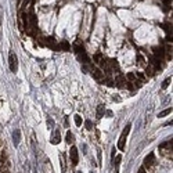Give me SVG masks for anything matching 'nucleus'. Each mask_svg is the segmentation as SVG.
<instances>
[{
    "label": "nucleus",
    "mask_w": 173,
    "mask_h": 173,
    "mask_svg": "<svg viewBox=\"0 0 173 173\" xmlns=\"http://www.w3.org/2000/svg\"><path fill=\"white\" fill-rule=\"evenodd\" d=\"M60 165H61V173L67 172V161H65V154L60 155Z\"/></svg>",
    "instance_id": "13"
},
{
    "label": "nucleus",
    "mask_w": 173,
    "mask_h": 173,
    "mask_svg": "<svg viewBox=\"0 0 173 173\" xmlns=\"http://www.w3.org/2000/svg\"><path fill=\"white\" fill-rule=\"evenodd\" d=\"M12 141H14L15 145L19 144V141H21V132H19V129H15L12 132Z\"/></svg>",
    "instance_id": "12"
},
{
    "label": "nucleus",
    "mask_w": 173,
    "mask_h": 173,
    "mask_svg": "<svg viewBox=\"0 0 173 173\" xmlns=\"http://www.w3.org/2000/svg\"><path fill=\"white\" fill-rule=\"evenodd\" d=\"M154 72H155V69L152 68V67H151V65H148V67H147V75H150V76H154Z\"/></svg>",
    "instance_id": "23"
},
{
    "label": "nucleus",
    "mask_w": 173,
    "mask_h": 173,
    "mask_svg": "<svg viewBox=\"0 0 173 173\" xmlns=\"http://www.w3.org/2000/svg\"><path fill=\"white\" fill-rule=\"evenodd\" d=\"M85 125H86V129H87V130H93L92 121H86V122H85Z\"/></svg>",
    "instance_id": "27"
},
{
    "label": "nucleus",
    "mask_w": 173,
    "mask_h": 173,
    "mask_svg": "<svg viewBox=\"0 0 173 173\" xmlns=\"http://www.w3.org/2000/svg\"><path fill=\"white\" fill-rule=\"evenodd\" d=\"M136 60H137V64H139L140 67H144V65H145V58L143 57V54H141V53H137Z\"/></svg>",
    "instance_id": "15"
},
{
    "label": "nucleus",
    "mask_w": 173,
    "mask_h": 173,
    "mask_svg": "<svg viewBox=\"0 0 173 173\" xmlns=\"http://www.w3.org/2000/svg\"><path fill=\"white\" fill-rule=\"evenodd\" d=\"M104 111H105L104 105H99V107H97V118H99V119H101V118H103V115H104Z\"/></svg>",
    "instance_id": "16"
},
{
    "label": "nucleus",
    "mask_w": 173,
    "mask_h": 173,
    "mask_svg": "<svg viewBox=\"0 0 173 173\" xmlns=\"http://www.w3.org/2000/svg\"><path fill=\"white\" fill-rule=\"evenodd\" d=\"M108 65H110V68H111V72L112 71L119 72V64H118L116 60H108Z\"/></svg>",
    "instance_id": "14"
},
{
    "label": "nucleus",
    "mask_w": 173,
    "mask_h": 173,
    "mask_svg": "<svg viewBox=\"0 0 173 173\" xmlns=\"http://www.w3.org/2000/svg\"><path fill=\"white\" fill-rule=\"evenodd\" d=\"M47 126H50V128H54V121H53L51 118H47Z\"/></svg>",
    "instance_id": "28"
},
{
    "label": "nucleus",
    "mask_w": 173,
    "mask_h": 173,
    "mask_svg": "<svg viewBox=\"0 0 173 173\" xmlns=\"http://www.w3.org/2000/svg\"><path fill=\"white\" fill-rule=\"evenodd\" d=\"M170 81H172V78H166V79H165V82L162 83V89H166V87L169 86V83H170Z\"/></svg>",
    "instance_id": "24"
},
{
    "label": "nucleus",
    "mask_w": 173,
    "mask_h": 173,
    "mask_svg": "<svg viewBox=\"0 0 173 173\" xmlns=\"http://www.w3.org/2000/svg\"><path fill=\"white\" fill-rule=\"evenodd\" d=\"M0 21H1V11H0Z\"/></svg>",
    "instance_id": "32"
},
{
    "label": "nucleus",
    "mask_w": 173,
    "mask_h": 173,
    "mask_svg": "<svg viewBox=\"0 0 173 173\" xmlns=\"http://www.w3.org/2000/svg\"><path fill=\"white\" fill-rule=\"evenodd\" d=\"M126 79H128V82H132V83H133V82L136 81L137 78H136V75L133 74V72H130V74L126 75Z\"/></svg>",
    "instance_id": "21"
},
{
    "label": "nucleus",
    "mask_w": 173,
    "mask_h": 173,
    "mask_svg": "<svg viewBox=\"0 0 173 173\" xmlns=\"http://www.w3.org/2000/svg\"><path fill=\"white\" fill-rule=\"evenodd\" d=\"M111 156H112V158H114V156H115V147H114V148H112V154H111Z\"/></svg>",
    "instance_id": "31"
},
{
    "label": "nucleus",
    "mask_w": 173,
    "mask_h": 173,
    "mask_svg": "<svg viewBox=\"0 0 173 173\" xmlns=\"http://www.w3.org/2000/svg\"><path fill=\"white\" fill-rule=\"evenodd\" d=\"M69 156H71V162H72V165L76 166L78 163H79V154H78V148L72 145L71 147V151H69Z\"/></svg>",
    "instance_id": "4"
},
{
    "label": "nucleus",
    "mask_w": 173,
    "mask_h": 173,
    "mask_svg": "<svg viewBox=\"0 0 173 173\" xmlns=\"http://www.w3.org/2000/svg\"><path fill=\"white\" fill-rule=\"evenodd\" d=\"M8 67H10V71L14 74L18 71V58L14 53H10V56H8Z\"/></svg>",
    "instance_id": "3"
},
{
    "label": "nucleus",
    "mask_w": 173,
    "mask_h": 173,
    "mask_svg": "<svg viewBox=\"0 0 173 173\" xmlns=\"http://www.w3.org/2000/svg\"><path fill=\"white\" fill-rule=\"evenodd\" d=\"M92 75H93V78L96 79V81H103V78H104V74H103V71L99 68V67H94L93 65L92 67Z\"/></svg>",
    "instance_id": "6"
},
{
    "label": "nucleus",
    "mask_w": 173,
    "mask_h": 173,
    "mask_svg": "<svg viewBox=\"0 0 173 173\" xmlns=\"http://www.w3.org/2000/svg\"><path fill=\"white\" fill-rule=\"evenodd\" d=\"M152 53H154V57L159 58V60H162V58L165 57V50H163V47H161V46L152 47Z\"/></svg>",
    "instance_id": "8"
},
{
    "label": "nucleus",
    "mask_w": 173,
    "mask_h": 173,
    "mask_svg": "<svg viewBox=\"0 0 173 173\" xmlns=\"http://www.w3.org/2000/svg\"><path fill=\"white\" fill-rule=\"evenodd\" d=\"M74 50H75V54L78 56V58H79L83 64H90V58H89V56H87L86 50H85L83 46H81V44H75Z\"/></svg>",
    "instance_id": "1"
},
{
    "label": "nucleus",
    "mask_w": 173,
    "mask_h": 173,
    "mask_svg": "<svg viewBox=\"0 0 173 173\" xmlns=\"http://www.w3.org/2000/svg\"><path fill=\"white\" fill-rule=\"evenodd\" d=\"M65 140H67V143H68V144H71V143L74 141V134L71 133V130H68V132H67V139H65Z\"/></svg>",
    "instance_id": "22"
},
{
    "label": "nucleus",
    "mask_w": 173,
    "mask_h": 173,
    "mask_svg": "<svg viewBox=\"0 0 173 173\" xmlns=\"http://www.w3.org/2000/svg\"><path fill=\"white\" fill-rule=\"evenodd\" d=\"M74 118H75V125H76L78 128H81L82 123H83V121H82V116H81V115H78V114H76V115H75Z\"/></svg>",
    "instance_id": "17"
},
{
    "label": "nucleus",
    "mask_w": 173,
    "mask_h": 173,
    "mask_svg": "<svg viewBox=\"0 0 173 173\" xmlns=\"http://www.w3.org/2000/svg\"><path fill=\"white\" fill-rule=\"evenodd\" d=\"M172 112V108H166L165 111H162V112H159L158 114V118H163V116H166V115H169Z\"/></svg>",
    "instance_id": "20"
},
{
    "label": "nucleus",
    "mask_w": 173,
    "mask_h": 173,
    "mask_svg": "<svg viewBox=\"0 0 173 173\" xmlns=\"http://www.w3.org/2000/svg\"><path fill=\"white\" fill-rule=\"evenodd\" d=\"M148 60H150V65H151L155 71H158V69L162 68V60H159V58H156V57H154V56H150Z\"/></svg>",
    "instance_id": "5"
},
{
    "label": "nucleus",
    "mask_w": 173,
    "mask_h": 173,
    "mask_svg": "<svg viewBox=\"0 0 173 173\" xmlns=\"http://www.w3.org/2000/svg\"><path fill=\"white\" fill-rule=\"evenodd\" d=\"M44 44L49 46L50 49H53V50H58V46L56 44V40L53 37H44Z\"/></svg>",
    "instance_id": "11"
},
{
    "label": "nucleus",
    "mask_w": 173,
    "mask_h": 173,
    "mask_svg": "<svg viewBox=\"0 0 173 173\" xmlns=\"http://www.w3.org/2000/svg\"><path fill=\"white\" fill-rule=\"evenodd\" d=\"M154 162H155V155L154 152H150L147 156H145V159H144V166H152L154 165Z\"/></svg>",
    "instance_id": "10"
},
{
    "label": "nucleus",
    "mask_w": 173,
    "mask_h": 173,
    "mask_svg": "<svg viewBox=\"0 0 173 173\" xmlns=\"http://www.w3.org/2000/svg\"><path fill=\"white\" fill-rule=\"evenodd\" d=\"M103 58H104V56H103L101 53H97V54H94V56H93V60H94V61L97 62V64H100Z\"/></svg>",
    "instance_id": "18"
},
{
    "label": "nucleus",
    "mask_w": 173,
    "mask_h": 173,
    "mask_svg": "<svg viewBox=\"0 0 173 173\" xmlns=\"http://www.w3.org/2000/svg\"><path fill=\"white\" fill-rule=\"evenodd\" d=\"M121 161H122V156H121V155H116V156H115V159H114V165H119V163H121Z\"/></svg>",
    "instance_id": "26"
},
{
    "label": "nucleus",
    "mask_w": 173,
    "mask_h": 173,
    "mask_svg": "<svg viewBox=\"0 0 173 173\" xmlns=\"http://www.w3.org/2000/svg\"><path fill=\"white\" fill-rule=\"evenodd\" d=\"M112 100H114V101H118V103H119V101H121V99H119V97H115V96H114V97H112Z\"/></svg>",
    "instance_id": "29"
},
{
    "label": "nucleus",
    "mask_w": 173,
    "mask_h": 173,
    "mask_svg": "<svg viewBox=\"0 0 173 173\" xmlns=\"http://www.w3.org/2000/svg\"><path fill=\"white\" fill-rule=\"evenodd\" d=\"M78 173H82V172H78Z\"/></svg>",
    "instance_id": "33"
},
{
    "label": "nucleus",
    "mask_w": 173,
    "mask_h": 173,
    "mask_svg": "<svg viewBox=\"0 0 173 173\" xmlns=\"http://www.w3.org/2000/svg\"><path fill=\"white\" fill-rule=\"evenodd\" d=\"M58 49L60 50H68L69 49V44H68V42H67V40H62L61 43H60V46H58Z\"/></svg>",
    "instance_id": "19"
},
{
    "label": "nucleus",
    "mask_w": 173,
    "mask_h": 173,
    "mask_svg": "<svg viewBox=\"0 0 173 173\" xmlns=\"http://www.w3.org/2000/svg\"><path fill=\"white\" fill-rule=\"evenodd\" d=\"M134 75H136V78H139V81H140V82H144V81H145V76H144L141 72H137V74H134Z\"/></svg>",
    "instance_id": "25"
},
{
    "label": "nucleus",
    "mask_w": 173,
    "mask_h": 173,
    "mask_svg": "<svg viewBox=\"0 0 173 173\" xmlns=\"http://www.w3.org/2000/svg\"><path fill=\"white\" fill-rule=\"evenodd\" d=\"M60 141H61V132H60V129H56L54 130V134L51 137V144H53V145H57Z\"/></svg>",
    "instance_id": "9"
},
{
    "label": "nucleus",
    "mask_w": 173,
    "mask_h": 173,
    "mask_svg": "<svg viewBox=\"0 0 173 173\" xmlns=\"http://www.w3.org/2000/svg\"><path fill=\"white\" fill-rule=\"evenodd\" d=\"M139 173H145V169H144V167H140V169H139Z\"/></svg>",
    "instance_id": "30"
},
{
    "label": "nucleus",
    "mask_w": 173,
    "mask_h": 173,
    "mask_svg": "<svg viewBox=\"0 0 173 173\" xmlns=\"http://www.w3.org/2000/svg\"><path fill=\"white\" fill-rule=\"evenodd\" d=\"M130 128H132V125H130V123L126 125V126H125V129H123V132H122V134H121V137H119L118 148L121 150V151H123V150H125V145H126V137H128V134H129Z\"/></svg>",
    "instance_id": "2"
},
{
    "label": "nucleus",
    "mask_w": 173,
    "mask_h": 173,
    "mask_svg": "<svg viewBox=\"0 0 173 173\" xmlns=\"http://www.w3.org/2000/svg\"><path fill=\"white\" fill-rule=\"evenodd\" d=\"M126 78H125L122 74H118L116 76H115V79H114V85L118 87H125V85H126Z\"/></svg>",
    "instance_id": "7"
}]
</instances>
